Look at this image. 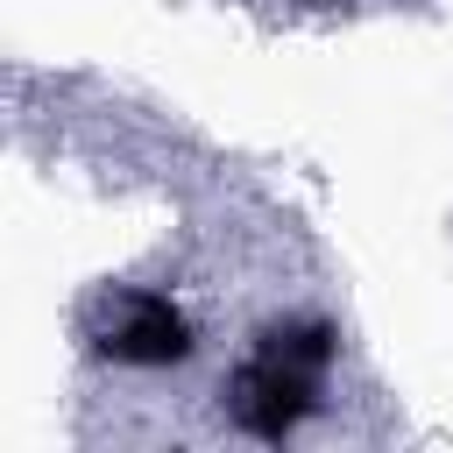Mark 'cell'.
<instances>
[{"mask_svg":"<svg viewBox=\"0 0 453 453\" xmlns=\"http://www.w3.org/2000/svg\"><path fill=\"white\" fill-rule=\"evenodd\" d=\"M340 361V333L326 319H269L241 368L219 389V411L248 439H290L319 403H326V368Z\"/></svg>","mask_w":453,"mask_h":453,"instance_id":"cell-1","label":"cell"},{"mask_svg":"<svg viewBox=\"0 0 453 453\" xmlns=\"http://www.w3.org/2000/svg\"><path fill=\"white\" fill-rule=\"evenodd\" d=\"M85 340L113 368H184L198 354V326L170 290H106L85 319Z\"/></svg>","mask_w":453,"mask_h":453,"instance_id":"cell-2","label":"cell"}]
</instances>
